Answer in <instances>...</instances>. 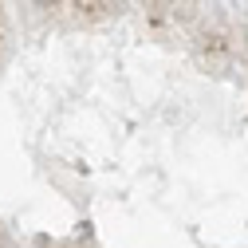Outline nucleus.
Listing matches in <instances>:
<instances>
[{
  "instance_id": "f257e3e1",
  "label": "nucleus",
  "mask_w": 248,
  "mask_h": 248,
  "mask_svg": "<svg viewBox=\"0 0 248 248\" xmlns=\"http://www.w3.org/2000/svg\"><path fill=\"white\" fill-rule=\"evenodd\" d=\"M36 4H47V8H51V4H59V0H36Z\"/></svg>"
}]
</instances>
